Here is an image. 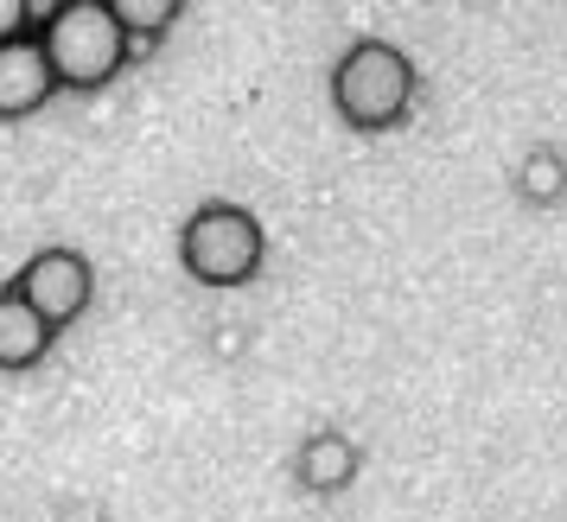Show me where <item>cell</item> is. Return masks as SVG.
Listing matches in <instances>:
<instances>
[{
  "instance_id": "6da1fadb",
  "label": "cell",
  "mask_w": 567,
  "mask_h": 522,
  "mask_svg": "<svg viewBox=\"0 0 567 522\" xmlns=\"http://www.w3.org/2000/svg\"><path fill=\"white\" fill-rule=\"evenodd\" d=\"M39 52L52 64V83L58 90H109V83L122 77V64H128V39L115 27V13H109V0H58L39 13Z\"/></svg>"
},
{
  "instance_id": "7a4b0ae2",
  "label": "cell",
  "mask_w": 567,
  "mask_h": 522,
  "mask_svg": "<svg viewBox=\"0 0 567 522\" xmlns=\"http://www.w3.org/2000/svg\"><path fill=\"white\" fill-rule=\"evenodd\" d=\"M414 64L402 45H389V39H358L351 52L332 64V108L344 128L358 134H389L409 122L414 108Z\"/></svg>"
},
{
  "instance_id": "3957f363",
  "label": "cell",
  "mask_w": 567,
  "mask_h": 522,
  "mask_svg": "<svg viewBox=\"0 0 567 522\" xmlns=\"http://www.w3.org/2000/svg\"><path fill=\"white\" fill-rule=\"evenodd\" d=\"M268 236L243 205H205L179 230V261L198 288H249L261 274Z\"/></svg>"
},
{
  "instance_id": "277c9868",
  "label": "cell",
  "mask_w": 567,
  "mask_h": 522,
  "mask_svg": "<svg viewBox=\"0 0 567 522\" xmlns=\"http://www.w3.org/2000/svg\"><path fill=\"white\" fill-rule=\"evenodd\" d=\"M13 293H20L52 332H64V325L83 319V306L96 300V274H90V261H83L78 249H39V255L13 274Z\"/></svg>"
},
{
  "instance_id": "5b68a950",
  "label": "cell",
  "mask_w": 567,
  "mask_h": 522,
  "mask_svg": "<svg viewBox=\"0 0 567 522\" xmlns=\"http://www.w3.org/2000/svg\"><path fill=\"white\" fill-rule=\"evenodd\" d=\"M58 96L52 83V64L39 52V39H13L0 45V122H20V115H39V108Z\"/></svg>"
},
{
  "instance_id": "8992f818",
  "label": "cell",
  "mask_w": 567,
  "mask_h": 522,
  "mask_svg": "<svg viewBox=\"0 0 567 522\" xmlns=\"http://www.w3.org/2000/svg\"><path fill=\"white\" fill-rule=\"evenodd\" d=\"M52 325L32 313L27 300L13 288H0V369H32L45 364V351H52Z\"/></svg>"
},
{
  "instance_id": "52a82bcc",
  "label": "cell",
  "mask_w": 567,
  "mask_h": 522,
  "mask_svg": "<svg viewBox=\"0 0 567 522\" xmlns=\"http://www.w3.org/2000/svg\"><path fill=\"white\" fill-rule=\"evenodd\" d=\"M358 478V446L344 440V434H312L307 446H300V484L319 497L344 491Z\"/></svg>"
},
{
  "instance_id": "ba28073f",
  "label": "cell",
  "mask_w": 567,
  "mask_h": 522,
  "mask_svg": "<svg viewBox=\"0 0 567 522\" xmlns=\"http://www.w3.org/2000/svg\"><path fill=\"white\" fill-rule=\"evenodd\" d=\"M109 13H115L122 39H128V58L154 52L159 39L179 27V0H109Z\"/></svg>"
},
{
  "instance_id": "9c48e42d",
  "label": "cell",
  "mask_w": 567,
  "mask_h": 522,
  "mask_svg": "<svg viewBox=\"0 0 567 522\" xmlns=\"http://www.w3.org/2000/svg\"><path fill=\"white\" fill-rule=\"evenodd\" d=\"M39 27V13H32L27 0H0V45H13V39H27Z\"/></svg>"
}]
</instances>
